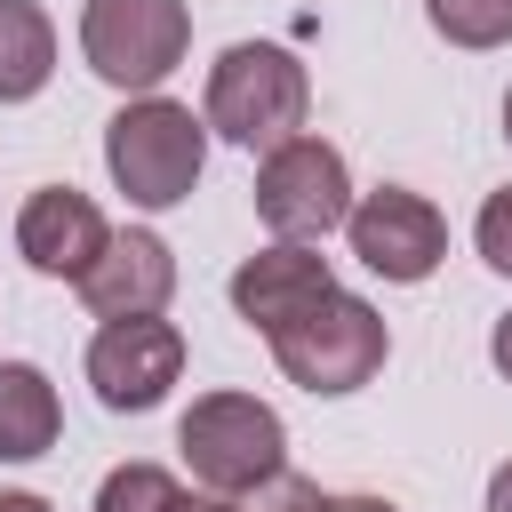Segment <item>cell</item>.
Returning <instances> with one entry per match:
<instances>
[{"instance_id":"23","label":"cell","mask_w":512,"mask_h":512,"mask_svg":"<svg viewBox=\"0 0 512 512\" xmlns=\"http://www.w3.org/2000/svg\"><path fill=\"white\" fill-rule=\"evenodd\" d=\"M504 144H512V88H504Z\"/></svg>"},{"instance_id":"7","label":"cell","mask_w":512,"mask_h":512,"mask_svg":"<svg viewBox=\"0 0 512 512\" xmlns=\"http://www.w3.org/2000/svg\"><path fill=\"white\" fill-rule=\"evenodd\" d=\"M344 240H352V256H360L376 280L416 288V280H432L440 256H448V216H440L424 192H408V184H376V192L352 200Z\"/></svg>"},{"instance_id":"4","label":"cell","mask_w":512,"mask_h":512,"mask_svg":"<svg viewBox=\"0 0 512 512\" xmlns=\"http://www.w3.org/2000/svg\"><path fill=\"white\" fill-rule=\"evenodd\" d=\"M384 352H392V328H384V312H376L368 296H352V288H336L328 304H312L296 328L272 336L280 376H288L296 392H312V400L360 392V384L384 368Z\"/></svg>"},{"instance_id":"3","label":"cell","mask_w":512,"mask_h":512,"mask_svg":"<svg viewBox=\"0 0 512 512\" xmlns=\"http://www.w3.org/2000/svg\"><path fill=\"white\" fill-rule=\"evenodd\" d=\"M176 456L208 496H256L272 472H288V424L256 392H200L176 424Z\"/></svg>"},{"instance_id":"8","label":"cell","mask_w":512,"mask_h":512,"mask_svg":"<svg viewBox=\"0 0 512 512\" xmlns=\"http://www.w3.org/2000/svg\"><path fill=\"white\" fill-rule=\"evenodd\" d=\"M184 376V328L176 320H104L88 336V384L112 416H144Z\"/></svg>"},{"instance_id":"12","label":"cell","mask_w":512,"mask_h":512,"mask_svg":"<svg viewBox=\"0 0 512 512\" xmlns=\"http://www.w3.org/2000/svg\"><path fill=\"white\" fill-rule=\"evenodd\" d=\"M64 432V400L48 384V368L32 360H0V464H32L48 456Z\"/></svg>"},{"instance_id":"6","label":"cell","mask_w":512,"mask_h":512,"mask_svg":"<svg viewBox=\"0 0 512 512\" xmlns=\"http://www.w3.org/2000/svg\"><path fill=\"white\" fill-rule=\"evenodd\" d=\"M352 200H360V192H352V168H344V152L320 144V136H288V144L264 152V168H256V224H264L272 240L312 248V240L344 232Z\"/></svg>"},{"instance_id":"14","label":"cell","mask_w":512,"mask_h":512,"mask_svg":"<svg viewBox=\"0 0 512 512\" xmlns=\"http://www.w3.org/2000/svg\"><path fill=\"white\" fill-rule=\"evenodd\" d=\"M96 512H184V480L168 464H112L96 488Z\"/></svg>"},{"instance_id":"21","label":"cell","mask_w":512,"mask_h":512,"mask_svg":"<svg viewBox=\"0 0 512 512\" xmlns=\"http://www.w3.org/2000/svg\"><path fill=\"white\" fill-rule=\"evenodd\" d=\"M184 512H248V504H240V496H208V488H200V496H184Z\"/></svg>"},{"instance_id":"20","label":"cell","mask_w":512,"mask_h":512,"mask_svg":"<svg viewBox=\"0 0 512 512\" xmlns=\"http://www.w3.org/2000/svg\"><path fill=\"white\" fill-rule=\"evenodd\" d=\"M0 512H56V504L32 496V488H0Z\"/></svg>"},{"instance_id":"11","label":"cell","mask_w":512,"mask_h":512,"mask_svg":"<svg viewBox=\"0 0 512 512\" xmlns=\"http://www.w3.org/2000/svg\"><path fill=\"white\" fill-rule=\"evenodd\" d=\"M104 240H112L104 208H96L88 192H72V184H40V192L16 208V256H24L40 280H72V288H80V272L104 256Z\"/></svg>"},{"instance_id":"22","label":"cell","mask_w":512,"mask_h":512,"mask_svg":"<svg viewBox=\"0 0 512 512\" xmlns=\"http://www.w3.org/2000/svg\"><path fill=\"white\" fill-rule=\"evenodd\" d=\"M328 512H400V504H384V496H336Z\"/></svg>"},{"instance_id":"1","label":"cell","mask_w":512,"mask_h":512,"mask_svg":"<svg viewBox=\"0 0 512 512\" xmlns=\"http://www.w3.org/2000/svg\"><path fill=\"white\" fill-rule=\"evenodd\" d=\"M200 168H208V120L192 104L128 96L104 120V176H112V192H128V208H144V216L184 208Z\"/></svg>"},{"instance_id":"18","label":"cell","mask_w":512,"mask_h":512,"mask_svg":"<svg viewBox=\"0 0 512 512\" xmlns=\"http://www.w3.org/2000/svg\"><path fill=\"white\" fill-rule=\"evenodd\" d=\"M488 360H496V376L512 384V312H504V320L488 328Z\"/></svg>"},{"instance_id":"5","label":"cell","mask_w":512,"mask_h":512,"mask_svg":"<svg viewBox=\"0 0 512 512\" xmlns=\"http://www.w3.org/2000/svg\"><path fill=\"white\" fill-rule=\"evenodd\" d=\"M184 48H192L184 0H88L80 8V56L120 96H160V80L184 64Z\"/></svg>"},{"instance_id":"2","label":"cell","mask_w":512,"mask_h":512,"mask_svg":"<svg viewBox=\"0 0 512 512\" xmlns=\"http://www.w3.org/2000/svg\"><path fill=\"white\" fill-rule=\"evenodd\" d=\"M304 112H312V80H304L296 48H280V40H232L208 64V96H200L208 136H224L240 152H280L288 136H304Z\"/></svg>"},{"instance_id":"19","label":"cell","mask_w":512,"mask_h":512,"mask_svg":"<svg viewBox=\"0 0 512 512\" xmlns=\"http://www.w3.org/2000/svg\"><path fill=\"white\" fill-rule=\"evenodd\" d=\"M480 512H512V456L488 472V504H480Z\"/></svg>"},{"instance_id":"13","label":"cell","mask_w":512,"mask_h":512,"mask_svg":"<svg viewBox=\"0 0 512 512\" xmlns=\"http://www.w3.org/2000/svg\"><path fill=\"white\" fill-rule=\"evenodd\" d=\"M56 72V24L40 0H0V104H32Z\"/></svg>"},{"instance_id":"9","label":"cell","mask_w":512,"mask_h":512,"mask_svg":"<svg viewBox=\"0 0 512 512\" xmlns=\"http://www.w3.org/2000/svg\"><path fill=\"white\" fill-rule=\"evenodd\" d=\"M224 296H232V312L272 344L280 328H296L312 304H328V296H336V264H328L320 248L272 240V248H256V256H240V264H232Z\"/></svg>"},{"instance_id":"16","label":"cell","mask_w":512,"mask_h":512,"mask_svg":"<svg viewBox=\"0 0 512 512\" xmlns=\"http://www.w3.org/2000/svg\"><path fill=\"white\" fill-rule=\"evenodd\" d=\"M472 248H480V264H488V272H504V280H512V184L480 200V216H472Z\"/></svg>"},{"instance_id":"10","label":"cell","mask_w":512,"mask_h":512,"mask_svg":"<svg viewBox=\"0 0 512 512\" xmlns=\"http://www.w3.org/2000/svg\"><path fill=\"white\" fill-rule=\"evenodd\" d=\"M176 296V248L152 224H128L104 240V256L80 272V304L96 320H160Z\"/></svg>"},{"instance_id":"15","label":"cell","mask_w":512,"mask_h":512,"mask_svg":"<svg viewBox=\"0 0 512 512\" xmlns=\"http://www.w3.org/2000/svg\"><path fill=\"white\" fill-rule=\"evenodd\" d=\"M424 16L448 48H472V56L512 40V0H424Z\"/></svg>"},{"instance_id":"17","label":"cell","mask_w":512,"mask_h":512,"mask_svg":"<svg viewBox=\"0 0 512 512\" xmlns=\"http://www.w3.org/2000/svg\"><path fill=\"white\" fill-rule=\"evenodd\" d=\"M336 496H320V480H304V472H272L256 496H248V512H328Z\"/></svg>"}]
</instances>
